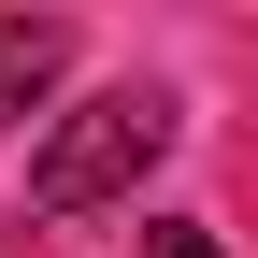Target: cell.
Masks as SVG:
<instances>
[{"label":"cell","mask_w":258,"mask_h":258,"mask_svg":"<svg viewBox=\"0 0 258 258\" xmlns=\"http://www.w3.org/2000/svg\"><path fill=\"white\" fill-rule=\"evenodd\" d=\"M172 158V101L158 86H101V101H72L57 115V144L29 158V201L43 215H101V201H129V186Z\"/></svg>","instance_id":"cell-1"},{"label":"cell","mask_w":258,"mask_h":258,"mask_svg":"<svg viewBox=\"0 0 258 258\" xmlns=\"http://www.w3.org/2000/svg\"><path fill=\"white\" fill-rule=\"evenodd\" d=\"M57 72H72V29L57 15H0V115H29Z\"/></svg>","instance_id":"cell-2"},{"label":"cell","mask_w":258,"mask_h":258,"mask_svg":"<svg viewBox=\"0 0 258 258\" xmlns=\"http://www.w3.org/2000/svg\"><path fill=\"white\" fill-rule=\"evenodd\" d=\"M144 258H215V230H201V215H158V230H144Z\"/></svg>","instance_id":"cell-3"}]
</instances>
